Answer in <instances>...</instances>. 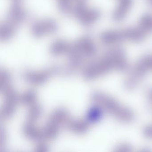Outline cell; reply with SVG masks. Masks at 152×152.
Here are the masks:
<instances>
[{
    "instance_id": "obj_1",
    "label": "cell",
    "mask_w": 152,
    "mask_h": 152,
    "mask_svg": "<svg viewBox=\"0 0 152 152\" xmlns=\"http://www.w3.org/2000/svg\"><path fill=\"white\" fill-rule=\"evenodd\" d=\"M151 31L147 26L142 21L137 27L105 32L101 36L102 42L105 44L118 43L121 42H139L144 40Z\"/></svg>"
},
{
    "instance_id": "obj_2",
    "label": "cell",
    "mask_w": 152,
    "mask_h": 152,
    "mask_svg": "<svg viewBox=\"0 0 152 152\" xmlns=\"http://www.w3.org/2000/svg\"><path fill=\"white\" fill-rule=\"evenodd\" d=\"M127 66V60L122 50L110 51L91 67L88 75L90 78L100 76L113 70H123Z\"/></svg>"
},
{
    "instance_id": "obj_3",
    "label": "cell",
    "mask_w": 152,
    "mask_h": 152,
    "mask_svg": "<svg viewBox=\"0 0 152 152\" xmlns=\"http://www.w3.org/2000/svg\"><path fill=\"white\" fill-rule=\"evenodd\" d=\"M94 99L102 108L119 121L128 122L133 119L131 111L121 105L111 97L103 93H98L95 95Z\"/></svg>"
},
{
    "instance_id": "obj_4",
    "label": "cell",
    "mask_w": 152,
    "mask_h": 152,
    "mask_svg": "<svg viewBox=\"0 0 152 152\" xmlns=\"http://www.w3.org/2000/svg\"><path fill=\"white\" fill-rule=\"evenodd\" d=\"M151 70H152V55L141 58L125 80V87L129 89L135 88L145 75Z\"/></svg>"
},
{
    "instance_id": "obj_5",
    "label": "cell",
    "mask_w": 152,
    "mask_h": 152,
    "mask_svg": "<svg viewBox=\"0 0 152 152\" xmlns=\"http://www.w3.org/2000/svg\"><path fill=\"white\" fill-rule=\"evenodd\" d=\"M55 23L50 20H46L35 24L33 27L32 32L35 36H43L54 31L56 29Z\"/></svg>"
},
{
    "instance_id": "obj_6",
    "label": "cell",
    "mask_w": 152,
    "mask_h": 152,
    "mask_svg": "<svg viewBox=\"0 0 152 152\" xmlns=\"http://www.w3.org/2000/svg\"><path fill=\"white\" fill-rule=\"evenodd\" d=\"M118 6L114 13L113 18L115 21H122L129 11L132 4V0H117Z\"/></svg>"
},
{
    "instance_id": "obj_7",
    "label": "cell",
    "mask_w": 152,
    "mask_h": 152,
    "mask_svg": "<svg viewBox=\"0 0 152 152\" xmlns=\"http://www.w3.org/2000/svg\"><path fill=\"white\" fill-rule=\"evenodd\" d=\"M144 132L146 137L152 138V125H148L144 129Z\"/></svg>"
},
{
    "instance_id": "obj_8",
    "label": "cell",
    "mask_w": 152,
    "mask_h": 152,
    "mask_svg": "<svg viewBox=\"0 0 152 152\" xmlns=\"http://www.w3.org/2000/svg\"><path fill=\"white\" fill-rule=\"evenodd\" d=\"M130 147L128 145H124V144H123L122 145H119V146L117 147L116 148V149L117 150H115V151H124L123 149H125V151H129V149Z\"/></svg>"
}]
</instances>
